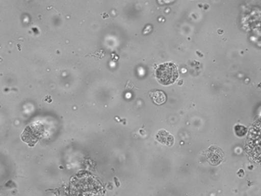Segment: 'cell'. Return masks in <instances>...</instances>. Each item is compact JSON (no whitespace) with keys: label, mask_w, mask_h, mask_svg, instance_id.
I'll return each mask as SVG.
<instances>
[{"label":"cell","mask_w":261,"mask_h":196,"mask_svg":"<svg viewBox=\"0 0 261 196\" xmlns=\"http://www.w3.org/2000/svg\"><path fill=\"white\" fill-rule=\"evenodd\" d=\"M150 95L157 105L163 104L166 102V96L162 91H155V92H151Z\"/></svg>","instance_id":"2"},{"label":"cell","mask_w":261,"mask_h":196,"mask_svg":"<svg viewBox=\"0 0 261 196\" xmlns=\"http://www.w3.org/2000/svg\"><path fill=\"white\" fill-rule=\"evenodd\" d=\"M234 130L235 133H236V134H237L238 136L240 137H242L244 136V135H246V132H247L246 128H245V127H243V126L241 125L235 126Z\"/></svg>","instance_id":"3"},{"label":"cell","mask_w":261,"mask_h":196,"mask_svg":"<svg viewBox=\"0 0 261 196\" xmlns=\"http://www.w3.org/2000/svg\"><path fill=\"white\" fill-rule=\"evenodd\" d=\"M178 68L173 63H164L156 70L158 81L163 86H168L174 83L178 79Z\"/></svg>","instance_id":"1"}]
</instances>
